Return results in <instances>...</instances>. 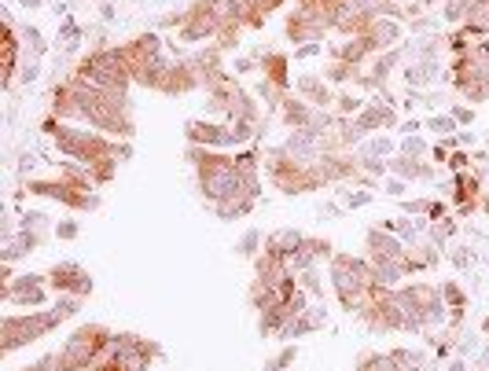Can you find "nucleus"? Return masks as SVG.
<instances>
[{
    "mask_svg": "<svg viewBox=\"0 0 489 371\" xmlns=\"http://www.w3.org/2000/svg\"><path fill=\"white\" fill-rule=\"evenodd\" d=\"M184 158L195 173V195L213 209L217 221L236 225L243 221L261 199V151L258 144L232 151L217 147H184Z\"/></svg>",
    "mask_w": 489,
    "mask_h": 371,
    "instance_id": "obj_1",
    "label": "nucleus"
},
{
    "mask_svg": "<svg viewBox=\"0 0 489 371\" xmlns=\"http://www.w3.org/2000/svg\"><path fill=\"white\" fill-rule=\"evenodd\" d=\"M48 115H56L60 122L89 125V129H96L103 136H115V140H133L136 136V115H133L129 92L89 85L78 74H67L63 81L52 85Z\"/></svg>",
    "mask_w": 489,
    "mask_h": 371,
    "instance_id": "obj_2",
    "label": "nucleus"
},
{
    "mask_svg": "<svg viewBox=\"0 0 489 371\" xmlns=\"http://www.w3.org/2000/svg\"><path fill=\"white\" fill-rule=\"evenodd\" d=\"M44 136H52L56 151L71 162H81L96 188H107L118 177V166L133 158V140H115V136H103L89 125H74V122H60L56 115H44L41 118Z\"/></svg>",
    "mask_w": 489,
    "mask_h": 371,
    "instance_id": "obj_3",
    "label": "nucleus"
},
{
    "mask_svg": "<svg viewBox=\"0 0 489 371\" xmlns=\"http://www.w3.org/2000/svg\"><path fill=\"white\" fill-rule=\"evenodd\" d=\"M85 298H56V305H44V309H8L5 320H0V357H15L19 349L41 342L44 335L60 331L67 320L81 312Z\"/></svg>",
    "mask_w": 489,
    "mask_h": 371,
    "instance_id": "obj_4",
    "label": "nucleus"
},
{
    "mask_svg": "<svg viewBox=\"0 0 489 371\" xmlns=\"http://www.w3.org/2000/svg\"><path fill=\"white\" fill-rule=\"evenodd\" d=\"M328 283H332L343 312H350V316H357L371 301V294L383 287V283L375 280V269L368 264V257L364 254H346V250H335L332 254V261H328Z\"/></svg>",
    "mask_w": 489,
    "mask_h": 371,
    "instance_id": "obj_5",
    "label": "nucleus"
},
{
    "mask_svg": "<svg viewBox=\"0 0 489 371\" xmlns=\"http://www.w3.org/2000/svg\"><path fill=\"white\" fill-rule=\"evenodd\" d=\"M401 316H405V335H430L449 324V305L442 298V283H427V280H412L394 287Z\"/></svg>",
    "mask_w": 489,
    "mask_h": 371,
    "instance_id": "obj_6",
    "label": "nucleus"
},
{
    "mask_svg": "<svg viewBox=\"0 0 489 371\" xmlns=\"http://www.w3.org/2000/svg\"><path fill=\"white\" fill-rule=\"evenodd\" d=\"M122 56L133 70V85H140L147 92H158L162 81H166V70L174 67V60L166 56V41L158 37V30H144V33L129 37L122 44Z\"/></svg>",
    "mask_w": 489,
    "mask_h": 371,
    "instance_id": "obj_7",
    "label": "nucleus"
},
{
    "mask_svg": "<svg viewBox=\"0 0 489 371\" xmlns=\"http://www.w3.org/2000/svg\"><path fill=\"white\" fill-rule=\"evenodd\" d=\"M364 257H368V264L375 269V280L383 283V287H401L412 276L405 239H398L383 225H371L364 232Z\"/></svg>",
    "mask_w": 489,
    "mask_h": 371,
    "instance_id": "obj_8",
    "label": "nucleus"
},
{
    "mask_svg": "<svg viewBox=\"0 0 489 371\" xmlns=\"http://www.w3.org/2000/svg\"><path fill=\"white\" fill-rule=\"evenodd\" d=\"M81 81L99 85V88H115V92H129L133 88V70L122 56V44H96L74 63V70Z\"/></svg>",
    "mask_w": 489,
    "mask_h": 371,
    "instance_id": "obj_9",
    "label": "nucleus"
},
{
    "mask_svg": "<svg viewBox=\"0 0 489 371\" xmlns=\"http://www.w3.org/2000/svg\"><path fill=\"white\" fill-rule=\"evenodd\" d=\"M206 115L221 118V122H229V125H265L261 103L236 81V74L225 78L217 88L206 92Z\"/></svg>",
    "mask_w": 489,
    "mask_h": 371,
    "instance_id": "obj_10",
    "label": "nucleus"
},
{
    "mask_svg": "<svg viewBox=\"0 0 489 371\" xmlns=\"http://www.w3.org/2000/svg\"><path fill=\"white\" fill-rule=\"evenodd\" d=\"M162 349L155 339L147 335H136V331H115L111 339V349H107V357L92 367V371H147L162 360Z\"/></svg>",
    "mask_w": 489,
    "mask_h": 371,
    "instance_id": "obj_11",
    "label": "nucleus"
},
{
    "mask_svg": "<svg viewBox=\"0 0 489 371\" xmlns=\"http://www.w3.org/2000/svg\"><path fill=\"white\" fill-rule=\"evenodd\" d=\"M111 339H115V331L107 324H81V328H74V335H67V342L56 349L63 371H92L107 357V349H111Z\"/></svg>",
    "mask_w": 489,
    "mask_h": 371,
    "instance_id": "obj_12",
    "label": "nucleus"
},
{
    "mask_svg": "<svg viewBox=\"0 0 489 371\" xmlns=\"http://www.w3.org/2000/svg\"><path fill=\"white\" fill-rule=\"evenodd\" d=\"M23 191L26 195H37V199H52V202H60V206H67L71 214H96V209L103 206V199H99V191H89V188H78V184H71L67 177H30V181H23Z\"/></svg>",
    "mask_w": 489,
    "mask_h": 371,
    "instance_id": "obj_13",
    "label": "nucleus"
},
{
    "mask_svg": "<svg viewBox=\"0 0 489 371\" xmlns=\"http://www.w3.org/2000/svg\"><path fill=\"white\" fill-rule=\"evenodd\" d=\"M449 85L464 103L478 107V103L489 99V63H482L475 56V48L464 51V56H453L449 60Z\"/></svg>",
    "mask_w": 489,
    "mask_h": 371,
    "instance_id": "obj_14",
    "label": "nucleus"
},
{
    "mask_svg": "<svg viewBox=\"0 0 489 371\" xmlns=\"http://www.w3.org/2000/svg\"><path fill=\"white\" fill-rule=\"evenodd\" d=\"M357 320L371 335H398V331H405V316H401V305H398L394 287H379L371 294V301L357 312Z\"/></svg>",
    "mask_w": 489,
    "mask_h": 371,
    "instance_id": "obj_15",
    "label": "nucleus"
},
{
    "mask_svg": "<svg viewBox=\"0 0 489 371\" xmlns=\"http://www.w3.org/2000/svg\"><path fill=\"white\" fill-rule=\"evenodd\" d=\"M284 37L295 48L298 44H324V37H332V26L316 5H298L295 0V12L284 15Z\"/></svg>",
    "mask_w": 489,
    "mask_h": 371,
    "instance_id": "obj_16",
    "label": "nucleus"
},
{
    "mask_svg": "<svg viewBox=\"0 0 489 371\" xmlns=\"http://www.w3.org/2000/svg\"><path fill=\"white\" fill-rule=\"evenodd\" d=\"M48 287H52V294L56 298H92V291H96V283H92V276H89V269L85 264H78V261H56L48 269Z\"/></svg>",
    "mask_w": 489,
    "mask_h": 371,
    "instance_id": "obj_17",
    "label": "nucleus"
},
{
    "mask_svg": "<svg viewBox=\"0 0 489 371\" xmlns=\"http://www.w3.org/2000/svg\"><path fill=\"white\" fill-rule=\"evenodd\" d=\"M48 273H23L15 276L8 287H0V298H5L12 309H44L48 305Z\"/></svg>",
    "mask_w": 489,
    "mask_h": 371,
    "instance_id": "obj_18",
    "label": "nucleus"
},
{
    "mask_svg": "<svg viewBox=\"0 0 489 371\" xmlns=\"http://www.w3.org/2000/svg\"><path fill=\"white\" fill-rule=\"evenodd\" d=\"M0 19H5V37H0V88H12L23 74V67H19L23 33H19V19L12 12H0Z\"/></svg>",
    "mask_w": 489,
    "mask_h": 371,
    "instance_id": "obj_19",
    "label": "nucleus"
},
{
    "mask_svg": "<svg viewBox=\"0 0 489 371\" xmlns=\"http://www.w3.org/2000/svg\"><path fill=\"white\" fill-rule=\"evenodd\" d=\"M181 133H184V144H195V147H217V151L236 147L232 125L217 122V118H188Z\"/></svg>",
    "mask_w": 489,
    "mask_h": 371,
    "instance_id": "obj_20",
    "label": "nucleus"
},
{
    "mask_svg": "<svg viewBox=\"0 0 489 371\" xmlns=\"http://www.w3.org/2000/svg\"><path fill=\"white\" fill-rule=\"evenodd\" d=\"M258 70H261V81L273 85L277 92H295V78H291V56L280 48H265L258 51Z\"/></svg>",
    "mask_w": 489,
    "mask_h": 371,
    "instance_id": "obj_21",
    "label": "nucleus"
},
{
    "mask_svg": "<svg viewBox=\"0 0 489 371\" xmlns=\"http://www.w3.org/2000/svg\"><path fill=\"white\" fill-rule=\"evenodd\" d=\"M482 195H485V188H482V177H478L475 170L453 173V184H449V199H453V206H456V214H460V218H471V214H478V209H482Z\"/></svg>",
    "mask_w": 489,
    "mask_h": 371,
    "instance_id": "obj_22",
    "label": "nucleus"
},
{
    "mask_svg": "<svg viewBox=\"0 0 489 371\" xmlns=\"http://www.w3.org/2000/svg\"><path fill=\"white\" fill-rule=\"evenodd\" d=\"M353 122H357V129L364 136H375V133H383V129H401V115H398V107H394L390 99H368L364 111Z\"/></svg>",
    "mask_w": 489,
    "mask_h": 371,
    "instance_id": "obj_23",
    "label": "nucleus"
},
{
    "mask_svg": "<svg viewBox=\"0 0 489 371\" xmlns=\"http://www.w3.org/2000/svg\"><path fill=\"white\" fill-rule=\"evenodd\" d=\"M192 92H202L199 70L192 67V60H188V56H174V67L166 70V81H162L158 96L177 99V96H192Z\"/></svg>",
    "mask_w": 489,
    "mask_h": 371,
    "instance_id": "obj_24",
    "label": "nucleus"
},
{
    "mask_svg": "<svg viewBox=\"0 0 489 371\" xmlns=\"http://www.w3.org/2000/svg\"><path fill=\"white\" fill-rule=\"evenodd\" d=\"M295 92L302 99H309L313 107H320V111H332L335 107V85L324 78V74H298L295 78Z\"/></svg>",
    "mask_w": 489,
    "mask_h": 371,
    "instance_id": "obj_25",
    "label": "nucleus"
},
{
    "mask_svg": "<svg viewBox=\"0 0 489 371\" xmlns=\"http://www.w3.org/2000/svg\"><path fill=\"white\" fill-rule=\"evenodd\" d=\"M332 254H335V243L328 236H306L302 246L291 257V273H302V269H309V264H320V261H332Z\"/></svg>",
    "mask_w": 489,
    "mask_h": 371,
    "instance_id": "obj_26",
    "label": "nucleus"
},
{
    "mask_svg": "<svg viewBox=\"0 0 489 371\" xmlns=\"http://www.w3.org/2000/svg\"><path fill=\"white\" fill-rule=\"evenodd\" d=\"M324 328H328V309H324V305H309L306 312H298L295 320L280 331V342H298L302 335H316Z\"/></svg>",
    "mask_w": 489,
    "mask_h": 371,
    "instance_id": "obj_27",
    "label": "nucleus"
},
{
    "mask_svg": "<svg viewBox=\"0 0 489 371\" xmlns=\"http://www.w3.org/2000/svg\"><path fill=\"white\" fill-rule=\"evenodd\" d=\"M405 246H409V269H412V276L430 273V269H438V264H442V246L434 243L430 236H419V239H412Z\"/></svg>",
    "mask_w": 489,
    "mask_h": 371,
    "instance_id": "obj_28",
    "label": "nucleus"
},
{
    "mask_svg": "<svg viewBox=\"0 0 489 371\" xmlns=\"http://www.w3.org/2000/svg\"><path fill=\"white\" fill-rule=\"evenodd\" d=\"M44 243H48V232H37V228H19V232L8 239V246L0 250V261L15 264L19 257H30V254L44 250Z\"/></svg>",
    "mask_w": 489,
    "mask_h": 371,
    "instance_id": "obj_29",
    "label": "nucleus"
},
{
    "mask_svg": "<svg viewBox=\"0 0 489 371\" xmlns=\"http://www.w3.org/2000/svg\"><path fill=\"white\" fill-rule=\"evenodd\" d=\"M438 78H442V60H427V56H412L409 51V67H405L409 88H427Z\"/></svg>",
    "mask_w": 489,
    "mask_h": 371,
    "instance_id": "obj_30",
    "label": "nucleus"
},
{
    "mask_svg": "<svg viewBox=\"0 0 489 371\" xmlns=\"http://www.w3.org/2000/svg\"><path fill=\"white\" fill-rule=\"evenodd\" d=\"M390 173L401 181H434V162L430 158H412V154H394L390 158Z\"/></svg>",
    "mask_w": 489,
    "mask_h": 371,
    "instance_id": "obj_31",
    "label": "nucleus"
},
{
    "mask_svg": "<svg viewBox=\"0 0 489 371\" xmlns=\"http://www.w3.org/2000/svg\"><path fill=\"white\" fill-rule=\"evenodd\" d=\"M284 5H287V0H240L247 30H265V23L273 19V15H277Z\"/></svg>",
    "mask_w": 489,
    "mask_h": 371,
    "instance_id": "obj_32",
    "label": "nucleus"
},
{
    "mask_svg": "<svg viewBox=\"0 0 489 371\" xmlns=\"http://www.w3.org/2000/svg\"><path fill=\"white\" fill-rule=\"evenodd\" d=\"M442 298H446V305H449V324H446V328L460 331V328H464V316H467V291H464L456 280H442Z\"/></svg>",
    "mask_w": 489,
    "mask_h": 371,
    "instance_id": "obj_33",
    "label": "nucleus"
},
{
    "mask_svg": "<svg viewBox=\"0 0 489 371\" xmlns=\"http://www.w3.org/2000/svg\"><path fill=\"white\" fill-rule=\"evenodd\" d=\"M401 209H405V214H412V218H423L427 225L449 218V206L442 199H401Z\"/></svg>",
    "mask_w": 489,
    "mask_h": 371,
    "instance_id": "obj_34",
    "label": "nucleus"
},
{
    "mask_svg": "<svg viewBox=\"0 0 489 371\" xmlns=\"http://www.w3.org/2000/svg\"><path fill=\"white\" fill-rule=\"evenodd\" d=\"M324 78H328L332 85H353L357 81V74H361V67H353V63H346V60H332L328 56V63H324V70H320Z\"/></svg>",
    "mask_w": 489,
    "mask_h": 371,
    "instance_id": "obj_35",
    "label": "nucleus"
},
{
    "mask_svg": "<svg viewBox=\"0 0 489 371\" xmlns=\"http://www.w3.org/2000/svg\"><path fill=\"white\" fill-rule=\"evenodd\" d=\"M353 371H398L390 353H379V349H361L353 360Z\"/></svg>",
    "mask_w": 489,
    "mask_h": 371,
    "instance_id": "obj_36",
    "label": "nucleus"
},
{
    "mask_svg": "<svg viewBox=\"0 0 489 371\" xmlns=\"http://www.w3.org/2000/svg\"><path fill=\"white\" fill-rule=\"evenodd\" d=\"M387 353H390V360H394L398 371H423V364H427V353H423V349L394 346V349H387Z\"/></svg>",
    "mask_w": 489,
    "mask_h": 371,
    "instance_id": "obj_37",
    "label": "nucleus"
},
{
    "mask_svg": "<svg viewBox=\"0 0 489 371\" xmlns=\"http://www.w3.org/2000/svg\"><path fill=\"white\" fill-rule=\"evenodd\" d=\"M19 33H23V48H26V60H41L44 51H48V41H44V33H41L37 26H30V23H19Z\"/></svg>",
    "mask_w": 489,
    "mask_h": 371,
    "instance_id": "obj_38",
    "label": "nucleus"
},
{
    "mask_svg": "<svg viewBox=\"0 0 489 371\" xmlns=\"http://www.w3.org/2000/svg\"><path fill=\"white\" fill-rule=\"evenodd\" d=\"M357 154H364V158H394V154H398V144H394L390 136H368V140L357 147Z\"/></svg>",
    "mask_w": 489,
    "mask_h": 371,
    "instance_id": "obj_39",
    "label": "nucleus"
},
{
    "mask_svg": "<svg viewBox=\"0 0 489 371\" xmlns=\"http://www.w3.org/2000/svg\"><path fill=\"white\" fill-rule=\"evenodd\" d=\"M261 250H265V232L261 228H247L240 236V243H236V257H247V261H254Z\"/></svg>",
    "mask_w": 489,
    "mask_h": 371,
    "instance_id": "obj_40",
    "label": "nucleus"
},
{
    "mask_svg": "<svg viewBox=\"0 0 489 371\" xmlns=\"http://www.w3.org/2000/svg\"><path fill=\"white\" fill-rule=\"evenodd\" d=\"M56 173H60V177H67V181H71V184H78V188H89V191H96V181H92V173H89L81 162H71V158H63Z\"/></svg>",
    "mask_w": 489,
    "mask_h": 371,
    "instance_id": "obj_41",
    "label": "nucleus"
},
{
    "mask_svg": "<svg viewBox=\"0 0 489 371\" xmlns=\"http://www.w3.org/2000/svg\"><path fill=\"white\" fill-rule=\"evenodd\" d=\"M298 287H302L313 301H320V298H324V273H320V264H309V269H302V273H298Z\"/></svg>",
    "mask_w": 489,
    "mask_h": 371,
    "instance_id": "obj_42",
    "label": "nucleus"
},
{
    "mask_svg": "<svg viewBox=\"0 0 489 371\" xmlns=\"http://www.w3.org/2000/svg\"><path fill=\"white\" fill-rule=\"evenodd\" d=\"M364 103L368 99H361L357 92H335V115H343V118H357L361 111H364Z\"/></svg>",
    "mask_w": 489,
    "mask_h": 371,
    "instance_id": "obj_43",
    "label": "nucleus"
},
{
    "mask_svg": "<svg viewBox=\"0 0 489 371\" xmlns=\"http://www.w3.org/2000/svg\"><path fill=\"white\" fill-rule=\"evenodd\" d=\"M295 360H298V342H284V349H280L273 360H268L261 371H287Z\"/></svg>",
    "mask_w": 489,
    "mask_h": 371,
    "instance_id": "obj_44",
    "label": "nucleus"
},
{
    "mask_svg": "<svg viewBox=\"0 0 489 371\" xmlns=\"http://www.w3.org/2000/svg\"><path fill=\"white\" fill-rule=\"evenodd\" d=\"M427 129H430V133H438V136L446 140V136H456V129H460V125H456V118L446 111V115H434V118H427Z\"/></svg>",
    "mask_w": 489,
    "mask_h": 371,
    "instance_id": "obj_45",
    "label": "nucleus"
},
{
    "mask_svg": "<svg viewBox=\"0 0 489 371\" xmlns=\"http://www.w3.org/2000/svg\"><path fill=\"white\" fill-rule=\"evenodd\" d=\"M398 151H401V154H412V158H430V144H427L419 133H416V136H405V140L398 144Z\"/></svg>",
    "mask_w": 489,
    "mask_h": 371,
    "instance_id": "obj_46",
    "label": "nucleus"
},
{
    "mask_svg": "<svg viewBox=\"0 0 489 371\" xmlns=\"http://www.w3.org/2000/svg\"><path fill=\"white\" fill-rule=\"evenodd\" d=\"M19 228H37V232H48V228H56V225L48 221L44 209H26V214L19 218Z\"/></svg>",
    "mask_w": 489,
    "mask_h": 371,
    "instance_id": "obj_47",
    "label": "nucleus"
},
{
    "mask_svg": "<svg viewBox=\"0 0 489 371\" xmlns=\"http://www.w3.org/2000/svg\"><path fill=\"white\" fill-rule=\"evenodd\" d=\"M52 236H56L60 243H74V239L81 236V225H78L74 218H63V221H56V228H52Z\"/></svg>",
    "mask_w": 489,
    "mask_h": 371,
    "instance_id": "obj_48",
    "label": "nucleus"
},
{
    "mask_svg": "<svg viewBox=\"0 0 489 371\" xmlns=\"http://www.w3.org/2000/svg\"><path fill=\"white\" fill-rule=\"evenodd\" d=\"M81 37H85L81 26H78L74 19H63V26H60V44H63V48H78Z\"/></svg>",
    "mask_w": 489,
    "mask_h": 371,
    "instance_id": "obj_49",
    "label": "nucleus"
},
{
    "mask_svg": "<svg viewBox=\"0 0 489 371\" xmlns=\"http://www.w3.org/2000/svg\"><path fill=\"white\" fill-rule=\"evenodd\" d=\"M339 195H343V206H346V209H361V206H368V202L375 199L368 188H361V191H346V188H339Z\"/></svg>",
    "mask_w": 489,
    "mask_h": 371,
    "instance_id": "obj_50",
    "label": "nucleus"
},
{
    "mask_svg": "<svg viewBox=\"0 0 489 371\" xmlns=\"http://www.w3.org/2000/svg\"><path fill=\"white\" fill-rule=\"evenodd\" d=\"M471 162H475V154H467L464 147H456V151L449 154V162H446V166H449L453 173H464V170H471Z\"/></svg>",
    "mask_w": 489,
    "mask_h": 371,
    "instance_id": "obj_51",
    "label": "nucleus"
},
{
    "mask_svg": "<svg viewBox=\"0 0 489 371\" xmlns=\"http://www.w3.org/2000/svg\"><path fill=\"white\" fill-rule=\"evenodd\" d=\"M23 371H63V364H60V353H44L41 360H33V364L23 367Z\"/></svg>",
    "mask_w": 489,
    "mask_h": 371,
    "instance_id": "obj_52",
    "label": "nucleus"
},
{
    "mask_svg": "<svg viewBox=\"0 0 489 371\" xmlns=\"http://www.w3.org/2000/svg\"><path fill=\"white\" fill-rule=\"evenodd\" d=\"M449 115L456 118V125H471L475 122V107H471V103H453Z\"/></svg>",
    "mask_w": 489,
    "mask_h": 371,
    "instance_id": "obj_53",
    "label": "nucleus"
},
{
    "mask_svg": "<svg viewBox=\"0 0 489 371\" xmlns=\"http://www.w3.org/2000/svg\"><path fill=\"white\" fill-rule=\"evenodd\" d=\"M453 264H456V269L464 273V269H471V246H453Z\"/></svg>",
    "mask_w": 489,
    "mask_h": 371,
    "instance_id": "obj_54",
    "label": "nucleus"
},
{
    "mask_svg": "<svg viewBox=\"0 0 489 371\" xmlns=\"http://www.w3.org/2000/svg\"><path fill=\"white\" fill-rule=\"evenodd\" d=\"M383 191H387L390 199H405V191H409V181L394 177V181H387V184H383Z\"/></svg>",
    "mask_w": 489,
    "mask_h": 371,
    "instance_id": "obj_55",
    "label": "nucleus"
},
{
    "mask_svg": "<svg viewBox=\"0 0 489 371\" xmlns=\"http://www.w3.org/2000/svg\"><path fill=\"white\" fill-rule=\"evenodd\" d=\"M254 67H258V56H240V60H236L229 70H232V74H250Z\"/></svg>",
    "mask_w": 489,
    "mask_h": 371,
    "instance_id": "obj_56",
    "label": "nucleus"
},
{
    "mask_svg": "<svg viewBox=\"0 0 489 371\" xmlns=\"http://www.w3.org/2000/svg\"><path fill=\"white\" fill-rule=\"evenodd\" d=\"M37 78H41V63H37V60H26V67H23L19 81H23V85H30V81H37Z\"/></svg>",
    "mask_w": 489,
    "mask_h": 371,
    "instance_id": "obj_57",
    "label": "nucleus"
},
{
    "mask_svg": "<svg viewBox=\"0 0 489 371\" xmlns=\"http://www.w3.org/2000/svg\"><path fill=\"white\" fill-rule=\"evenodd\" d=\"M320 51H324V44H298L295 60H313V56H320Z\"/></svg>",
    "mask_w": 489,
    "mask_h": 371,
    "instance_id": "obj_58",
    "label": "nucleus"
},
{
    "mask_svg": "<svg viewBox=\"0 0 489 371\" xmlns=\"http://www.w3.org/2000/svg\"><path fill=\"white\" fill-rule=\"evenodd\" d=\"M346 214V206H339V202H324L320 206V218H343Z\"/></svg>",
    "mask_w": 489,
    "mask_h": 371,
    "instance_id": "obj_59",
    "label": "nucleus"
},
{
    "mask_svg": "<svg viewBox=\"0 0 489 371\" xmlns=\"http://www.w3.org/2000/svg\"><path fill=\"white\" fill-rule=\"evenodd\" d=\"M475 56H478L482 63H489V37H482V41L475 44Z\"/></svg>",
    "mask_w": 489,
    "mask_h": 371,
    "instance_id": "obj_60",
    "label": "nucleus"
},
{
    "mask_svg": "<svg viewBox=\"0 0 489 371\" xmlns=\"http://www.w3.org/2000/svg\"><path fill=\"white\" fill-rule=\"evenodd\" d=\"M19 5H23L26 12H41V8H44V0H19Z\"/></svg>",
    "mask_w": 489,
    "mask_h": 371,
    "instance_id": "obj_61",
    "label": "nucleus"
},
{
    "mask_svg": "<svg viewBox=\"0 0 489 371\" xmlns=\"http://www.w3.org/2000/svg\"><path fill=\"white\" fill-rule=\"evenodd\" d=\"M449 371H467V364L464 360H449Z\"/></svg>",
    "mask_w": 489,
    "mask_h": 371,
    "instance_id": "obj_62",
    "label": "nucleus"
},
{
    "mask_svg": "<svg viewBox=\"0 0 489 371\" xmlns=\"http://www.w3.org/2000/svg\"><path fill=\"white\" fill-rule=\"evenodd\" d=\"M482 331H489V316H485V320H482Z\"/></svg>",
    "mask_w": 489,
    "mask_h": 371,
    "instance_id": "obj_63",
    "label": "nucleus"
},
{
    "mask_svg": "<svg viewBox=\"0 0 489 371\" xmlns=\"http://www.w3.org/2000/svg\"><path fill=\"white\" fill-rule=\"evenodd\" d=\"M482 360H485V364H489V349H485V353H482Z\"/></svg>",
    "mask_w": 489,
    "mask_h": 371,
    "instance_id": "obj_64",
    "label": "nucleus"
}]
</instances>
